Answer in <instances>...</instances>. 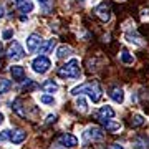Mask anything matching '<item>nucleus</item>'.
I'll use <instances>...</instances> for the list:
<instances>
[{"label":"nucleus","mask_w":149,"mask_h":149,"mask_svg":"<svg viewBox=\"0 0 149 149\" xmlns=\"http://www.w3.org/2000/svg\"><path fill=\"white\" fill-rule=\"evenodd\" d=\"M71 95L73 96L86 95L93 103H98L100 100H101V96H103V88H101V85H100L98 81H86V83H83V85L73 88V90H71Z\"/></svg>","instance_id":"1"},{"label":"nucleus","mask_w":149,"mask_h":149,"mask_svg":"<svg viewBox=\"0 0 149 149\" xmlns=\"http://www.w3.org/2000/svg\"><path fill=\"white\" fill-rule=\"evenodd\" d=\"M58 76L61 80H80L81 78L80 61L76 58H71L70 61H66V63L58 70Z\"/></svg>","instance_id":"2"},{"label":"nucleus","mask_w":149,"mask_h":149,"mask_svg":"<svg viewBox=\"0 0 149 149\" xmlns=\"http://www.w3.org/2000/svg\"><path fill=\"white\" fill-rule=\"evenodd\" d=\"M50 68H52V61H50V58L45 56V55H40V56L32 60V70L35 73L45 74L47 71H50Z\"/></svg>","instance_id":"3"},{"label":"nucleus","mask_w":149,"mask_h":149,"mask_svg":"<svg viewBox=\"0 0 149 149\" xmlns=\"http://www.w3.org/2000/svg\"><path fill=\"white\" fill-rule=\"evenodd\" d=\"M103 138H104V133H103V129L98 128V126H90V128L83 133V139H85L86 143H96V141H101Z\"/></svg>","instance_id":"4"},{"label":"nucleus","mask_w":149,"mask_h":149,"mask_svg":"<svg viewBox=\"0 0 149 149\" xmlns=\"http://www.w3.org/2000/svg\"><path fill=\"white\" fill-rule=\"evenodd\" d=\"M7 56L10 60H13V61L22 60L25 56V50H23V47H22L18 42H12L10 45H8V48H7Z\"/></svg>","instance_id":"5"},{"label":"nucleus","mask_w":149,"mask_h":149,"mask_svg":"<svg viewBox=\"0 0 149 149\" xmlns=\"http://www.w3.org/2000/svg\"><path fill=\"white\" fill-rule=\"evenodd\" d=\"M95 13H96V17L101 22H104V23H108V22L111 20V8H109V5H108L106 2H101L100 5L96 7Z\"/></svg>","instance_id":"6"},{"label":"nucleus","mask_w":149,"mask_h":149,"mask_svg":"<svg viewBox=\"0 0 149 149\" xmlns=\"http://www.w3.org/2000/svg\"><path fill=\"white\" fill-rule=\"evenodd\" d=\"M42 37L38 35V33H30L27 37V50L30 52V53H35L37 50H40L42 48Z\"/></svg>","instance_id":"7"},{"label":"nucleus","mask_w":149,"mask_h":149,"mask_svg":"<svg viewBox=\"0 0 149 149\" xmlns=\"http://www.w3.org/2000/svg\"><path fill=\"white\" fill-rule=\"evenodd\" d=\"M58 143H60V146H63V148L73 149V148L78 146V138L73 136V134H70V133H63L58 138Z\"/></svg>","instance_id":"8"},{"label":"nucleus","mask_w":149,"mask_h":149,"mask_svg":"<svg viewBox=\"0 0 149 149\" xmlns=\"http://www.w3.org/2000/svg\"><path fill=\"white\" fill-rule=\"evenodd\" d=\"M114 116H116V111H114L109 104H104V106H101L96 111V118H98L100 121H108V119H113Z\"/></svg>","instance_id":"9"},{"label":"nucleus","mask_w":149,"mask_h":149,"mask_svg":"<svg viewBox=\"0 0 149 149\" xmlns=\"http://www.w3.org/2000/svg\"><path fill=\"white\" fill-rule=\"evenodd\" d=\"M109 98H111L114 103H118V104H123L124 103V90L123 88H119V86H113V88H109Z\"/></svg>","instance_id":"10"},{"label":"nucleus","mask_w":149,"mask_h":149,"mask_svg":"<svg viewBox=\"0 0 149 149\" xmlns=\"http://www.w3.org/2000/svg\"><path fill=\"white\" fill-rule=\"evenodd\" d=\"M33 2L32 0H15V8L20 13H30L33 12Z\"/></svg>","instance_id":"11"},{"label":"nucleus","mask_w":149,"mask_h":149,"mask_svg":"<svg viewBox=\"0 0 149 149\" xmlns=\"http://www.w3.org/2000/svg\"><path fill=\"white\" fill-rule=\"evenodd\" d=\"M10 74H12V78H13V81H25V70L20 65H12Z\"/></svg>","instance_id":"12"},{"label":"nucleus","mask_w":149,"mask_h":149,"mask_svg":"<svg viewBox=\"0 0 149 149\" xmlns=\"http://www.w3.org/2000/svg\"><path fill=\"white\" fill-rule=\"evenodd\" d=\"M40 88H42L47 95H48V93H52V95H53V93L58 91V83H56L55 80H47V81H43L42 85H40Z\"/></svg>","instance_id":"13"},{"label":"nucleus","mask_w":149,"mask_h":149,"mask_svg":"<svg viewBox=\"0 0 149 149\" xmlns=\"http://www.w3.org/2000/svg\"><path fill=\"white\" fill-rule=\"evenodd\" d=\"M12 111L17 113L20 118H25V116H27V111H25L23 103H22L20 98H17V100H13V101H12Z\"/></svg>","instance_id":"14"},{"label":"nucleus","mask_w":149,"mask_h":149,"mask_svg":"<svg viewBox=\"0 0 149 149\" xmlns=\"http://www.w3.org/2000/svg\"><path fill=\"white\" fill-rule=\"evenodd\" d=\"M25 139H27V133H25V131H22V129H15V131H12L10 143H13V144H20V143H23Z\"/></svg>","instance_id":"15"},{"label":"nucleus","mask_w":149,"mask_h":149,"mask_svg":"<svg viewBox=\"0 0 149 149\" xmlns=\"http://www.w3.org/2000/svg\"><path fill=\"white\" fill-rule=\"evenodd\" d=\"M103 128L106 129L108 133H116V131H119L121 129V123L118 121H113V119H108V121H101Z\"/></svg>","instance_id":"16"},{"label":"nucleus","mask_w":149,"mask_h":149,"mask_svg":"<svg viewBox=\"0 0 149 149\" xmlns=\"http://www.w3.org/2000/svg\"><path fill=\"white\" fill-rule=\"evenodd\" d=\"M55 47H56V38H50V40H47V42L42 45V48H40V53H43L45 56H47V53H52Z\"/></svg>","instance_id":"17"},{"label":"nucleus","mask_w":149,"mask_h":149,"mask_svg":"<svg viewBox=\"0 0 149 149\" xmlns=\"http://www.w3.org/2000/svg\"><path fill=\"white\" fill-rule=\"evenodd\" d=\"M119 60H121V63H123V65H126V66H129V65H133V63H134L133 53H129L128 50H123L121 55H119Z\"/></svg>","instance_id":"18"},{"label":"nucleus","mask_w":149,"mask_h":149,"mask_svg":"<svg viewBox=\"0 0 149 149\" xmlns=\"http://www.w3.org/2000/svg\"><path fill=\"white\" fill-rule=\"evenodd\" d=\"M71 47H66V45H60L58 47V50H56V58H60V60H63V58H66V56H70L71 55Z\"/></svg>","instance_id":"19"},{"label":"nucleus","mask_w":149,"mask_h":149,"mask_svg":"<svg viewBox=\"0 0 149 149\" xmlns=\"http://www.w3.org/2000/svg\"><path fill=\"white\" fill-rule=\"evenodd\" d=\"M146 124V118L143 116V114H134L133 118H131V128H141V126H144Z\"/></svg>","instance_id":"20"},{"label":"nucleus","mask_w":149,"mask_h":149,"mask_svg":"<svg viewBox=\"0 0 149 149\" xmlns=\"http://www.w3.org/2000/svg\"><path fill=\"white\" fill-rule=\"evenodd\" d=\"M124 38H126V40H128L129 43H133V45H138V47H141V45H143V42H141L143 38L139 37V35H138L136 32H133V33H126V35H124Z\"/></svg>","instance_id":"21"},{"label":"nucleus","mask_w":149,"mask_h":149,"mask_svg":"<svg viewBox=\"0 0 149 149\" xmlns=\"http://www.w3.org/2000/svg\"><path fill=\"white\" fill-rule=\"evenodd\" d=\"M40 103L42 104H47V106H55L56 100L53 98V95H42L40 96Z\"/></svg>","instance_id":"22"},{"label":"nucleus","mask_w":149,"mask_h":149,"mask_svg":"<svg viewBox=\"0 0 149 149\" xmlns=\"http://www.w3.org/2000/svg\"><path fill=\"white\" fill-rule=\"evenodd\" d=\"M12 88V83L10 80H5V78H0V95H5L8 93Z\"/></svg>","instance_id":"23"},{"label":"nucleus","mask_w":149,"mask_h":149,"mask_svg":"<svg viewBox=\"0 0 149 149\" xmlns=\"http://www.w3.org/2000/svg\"><path fill=\"white\" fill-rule=\"evenodd\" d=\"M74 104H76V108L80 109V111H88V103H86L85 96H80V98H76V101H74Z\"/></svg>","instance_id":"24"},{"label":"nucleus","mask_w":149,"mask_h":149,"mask_svg":"<svg viewBox=\"0 0 149 149\" xmlns=\"http://www.w3.org/2000/svg\"><path fill=\"white\" fill-rule=\"evenodd\" d=\"M37 88H38V85L33 80H25V83H23V86H22V90L27 91V93H30V91H33V90H37Z\"/></svg>","instance_id":"25"},{"label":"nucleus","mask_w":149,"mask_h":149,"mask_svg":"<svg viewBox=\"0 0 149 149\" xmlns=\"http://www.w3.org/2000/svg\"><path fill=\"white\" fill-rule=\"evenodd\" d=\"M38 5L42 8L43 12H50L52 10V7H53V0H38Z\"/></svg>","instance_id":"26"},{"label":"nucleus","mask_w":149,"mask_h":149,"mask_svg":"<svg viewBox=\"0 0 149 149\" xmlns=\"http://www.w3.org/2000/svg\"><path fill=\"white\" fill-rule=\"evenodd\" d=\"M10 136H12V131L10 129H5V131L0 133V141H7V139H10Z\"/></svg>","instance_id":"27"},{"label":"nucleus","mask_w":149,"mask_h":149,"mask_svg":"<svg viewBox=\"0 0 149 149\" xmlns=\"http://www.w3.org/2000/svg\"><path fill=\"white\" fill-rule=\"evenodd\" d=\"M108 149H124V148H123L121 144L114 143V144H111V146H108Z\"/></svg>","instance_id":"28"},{"label":"nucleus","mask_w":149,"mask_h":149,"mask_svg":"<svg viewBox=\"0 0 149 149\" xmlns=\"http://www.w3.org/2000/svg\"><path fill=\"white\" fill-rule=\"evenodd\" d=\"M12 35H13V32H12V30H7V32H3V38H5V40H8Z\"/></svg>","instance_id":"29"},{"label":"nucleus","mask_w":149,"mask_h":149,"mask_svg":"<svg viewBox=\"0 0 149 149\" xmlns=\"http://www.w3.org/2000/svg\"><path fill=\"white\" fill-rule=\"evenodd\" d=\"M55 121H56V116H55V114H53V116L50 114V116L47 118V123H48V124H50V123H55Z\"/></svg>","instance_id":"30"},{"label":"nucleus","mask_w":149,"mask_h":149,"mask_svg":"<svg viewBox=\"0 0 149 149\" xmlns=\"http://www.w3.org/2000/svg\"><path fill=\"white\" fill-rule=\"evenodd\" d=\"M2 53H3V45H2V42H0V61H2Z\"/></svg>","instance_id":"31"},{"label":"nucleus","mask_w":149,"mask_h":149,"mask_svg":"<svg viewBox=\"0 0 149 149\" xmlns=\"http://www.w3.org/2000/svg\"><path fill=\"white\" fill-rule=\"evenodd\" d=\"M3 15H5V10H3V7L0 5V18H2Z\"/></svg>","instance_id":"32"},{"label":"nucleus","mask_w":149,"mask_h":149,"mask_svg":"<svg viewBox=\"0 0 149 149\" xmlns=\"http://www.w3.org/2000/svg\"><path fill=\"white\" fill-rule=\"evenodd\" d=\"M3 119H5V118H3V114H2V113H0V124L3 123Z\"/></svg>","instance_id":"33"}]
</instances>
